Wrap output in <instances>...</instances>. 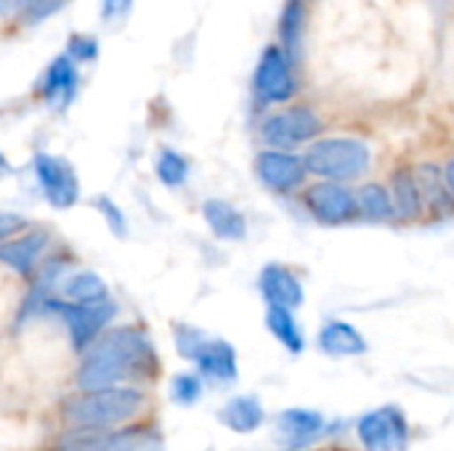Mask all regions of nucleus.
Here are the masks:
<instances>
[{"label":"nucleus","mask_w":454,"mask_h":451,"mask_svg":"<svg viewBox=\"0 0 454 451\" xmlns=\"http://www.w3.org/2000/svg\"><path fill=\"white\" fill-rule=\"evenodd\" d=\"M154 173L168 189H178L189 178V159L176 149H160L157 162H154Z\"/></svg>","instance_id":"b1692460"},{"label":"nucleus","mask_w":454,"mask_h":451,"mask_svg":"<svg viewBox=\"0 0 454 451\" xmlns=\"http://www.w3.org/2000/svg\"><path fill=\"white\" fill-rule=\"evenodd\" d=\"M48 245H51L48 231L43 229L27 231L0 245V263L19 276H32L40 268V263L48 258Z\"/></svg>","instance_id":"ddd939ff"},{"label":"nucleus","mask_w":454,"mask_h":451,"mask_svg":"<svg viewBox=\"0 0 454 451\" xmlns=\"http://www.w3.org/2000/svg\"><path fill=\"white\" fill-rule=\"evenodd\" d=\"M130 3H133V0H101V19H104V21L122 19V16L130 11Z\"/></svg>","instance_id":"7c9ffc66"},{"label":"nucleus","mask_w":454,"mask_h":451,"mask_svg":"<svg viewBox=\"0 0 454 451\" xmlns=\"http://www.w3.org/2000/svg\"><path fill=\"white\" fill-rule=\"evenodd\" d=\"M319 348L330 356H362V354H367L370 346L354 324L330 319L319 330Z\"/></svg>","instance_id":"f3484780"},{"label":"nucleus","mask_w":454,"mask_h":451,"mask_svg":"<svg viewBox=\"0 0 454 451\" xmlns=\"http://www.w3.org/2000/svg\"><path fill=\"white\" fill-rule=\"evenodd\" d=\"M77 88H80V72H77V64H74L67 53L56 56V58L45 66V72H43V77H40V82H37L40 98H43L51 109H56V112H64V109L74 101Z\"/></svg>","instance_id":"f8f14e48"},{"label":"nucleus","mask_w":454,"mask_h":451,"mask_svg":"<svg viewBox=\"0 0 454 451\" xmlns=\"http://www.w3.org/2000/svg\"><path fill=\"white\" fill-rule=\"evenodd\" d=\"M356 210L364 221L372 223H383L396 213L391 202V191H386L380 183H367L356 191Z\"/></svg>","instance_id":"412c9836"},{"label":"nucleus","mask_w":454,"mask_h":451,"mask_svg":"<svg viewBox=\"0 0 454 451\" xmlns=\"http://www.w3.org/2000/svg\"><path fill=\"white\" fill-rule=\"evenodd\" d=\"M221 423L234 433H255L263 425V407L255 396H234L221 409Z\"/></svg>","instance_id":"6ab92c4d"},{"label":"nucleus","mask_w":454,"mask_h":451,"mask_svg":"<svg viewBox=\"0 0 454 451\" xmlns=\"http://www.w3.org/2000/svg\"><path fill=\"white\" fill-rule=\"evenodd\" d=\"M173 343L181 359L194 362L200 375L213 383H234L237 380V351L221 340L210 338L205 330L192 324L173 327Z\"/></svg>","instance_id":"7ed1b4c3"},{"label":"nucleus","mask_w":454,"mask_h":451,"mask_svg":"<svg viewBox=\"0 0 454 451\" xmlns=\"http://www.w3.org/2000/svg\"><path fill=\"white\" fill-rule=\"evenodd\" d=\"M8 173H11V162H8V159H5V154L0 152V178H5Z\"/></svg>","instance_id":"72a5a7b5"},{"label":"nucleus","mask_w":454,"mask_h":451,"mask_svg":"<svg viewBox=\"0 0 454 451\" xmlns=\"http://www.w3.org/2000/svg\"><path fill=\"white\" fill-rule=\"evenodd\" d=\"M255 93L266 104H285L295 93V74L290 53L285 48L269 45L255 69Z\"/></svg>","instance_id":"1a4fd4ad"},{"label":"nucleus","mask_w":454,"mask_h":451,"mask_svg":"<svg viewBox=\"0 0 454 451\" xmlns=\"http://www.w3.org/2000/svg\"><path fill=\"white\" fill-rule=\"evenodd\" d=\"M418 183H420V191H423V202L428 199L434 210H444L454 202V194L450 191L447 181H444V173L434 165H423L418 167Z\"/></svg>","instance_id":"5701e85b"},{"label":"nucleus","mask_w":454,"mask_h":451,"mask_svg":"<svg viewBox=\"0 0 454 451\" xmlns=\"http://www.w3.org/2000/svg\"><path fill=\"white\" fill-rule=\"evenodd\" d=\"M27 229V221L19 213H0V245L19 237V231Z\"/></svg>","instance_id":"c756f323"},{"label":"nucleus","mask_w":454,"mask_h":451,"mask_svg":"<svg viewBox=\"0 0 454 451\" xmlns=\"http://www.w3.org/2000/svg\"><path fill=\"white\" fill-rule=\"evenodd\" d=\"M144 407L146 396L133 385L80 391L61 407V420L77 433H104L130 423Z\"/></svg>","instance_id":"f03ea898"},{"label":"nucleus","mask_w":454,"mask_h":451,"mask_svg":"<svg viewBox=\"0 0 454 451\" xmlns=\"http://www.w3.org/2000/svg\"><path fill=\"white\" fill-rule=\"evenodd\" d=\"M303 21H306V8L301 0H287L285 11H282V40H285V51H295L301 35H303Z\"/></svg>","instance_id":"393cba45"},{"label":"nucleus","mask_w":454,"mask_h":451,"mask_svg":"<svg viewBox=\"0 0 454 451\" xmlns=\"http://www.w3.org/2000/svg\"><path fill=\"white\" fill-rule=\"evenodd\" d=\"M160 375V356L152 338L133 324L106 330L77 367L74 383L80 391L117 388L152 383Z\"/></svg>","instance_id":"f257e3e1"},{"label":"nucleus","mask_w":454,"mask_h":451,"mask_svg":"<svg viewBox=\"0 0 454 451\" xmlns=\"http://www.w3.org/2000/svg\"><path fill=\"white\" fill-rule=\"evenodd\" d=\"M327 423L319 412L314 409H285L277 417V439L279 444L290 447V449H306L311 447L319 436H325Z\"/></svg>","instance_id":"4468645a"},{"label":"nucleus","mask_w":454,"mask_h":451,"mask_svg":"<svg viewBox=\"0 0 454 451\" xmlns=\"http://www.w3.org/2000/svg\"><path fill=\"white\" fill-rule=\"evenodd\" d=\"M319 133H322V120L309 106H293V109L277 112V114L266 117L261 125V138L279 152L301 146V144L317 138Z\"/></svg>","instance_id":"423d86ee"},{"label":"nucleus","mask_w":454,"mask_h":451,"mask_svg":"<svg viewBox=\"0 0 454 451\" xmlns=\"http://www.w3.org/2000/svg\"><path fill=\"white\" fill-rule=\"evenodd\" d=\"M303 202L319 223H330V226L346 223L359 213L356 194L348 191L343 183H333V181H322V183L311 186L306 191Z\"/></svg>","instance_id":"9d476101"},{"label":"nucleus","mask_w":454,"mask_h":451,"mask_svg":"<svg viewBox=\"0 0 454 451\" xmlns=\"http://www.w3.org/2000/svg\"><path fill=\"white\" fill-rule=\"evenodd\" d=\"M266 327L269 332L290 351V354H301L306 348V338L293 316V311H285V308H269L266 311Z\"/></svg>","instance_id":"4be33fe9"},{"label":"nucleus","mask_w":454,"mask_h":451,"mask_svg":"<svg viewBox=\"0 0 454 451\" xmlns=\"http://www.w3.org/2000/svg\"><path fill=\"white\" fill-rule=\"evenodd\" d=\"M16 8V0H0V16H8Z\"/></svg>","instance_id":"473e14b6"},{"label":"nucleus","mask_w":454,"mask_h":451,"mask_svg":"<svg viewBox=\"0 0 454 451\" xmlns=\"http://www.w3.org/2000/svg\"><path fill=\"white\" fill-rule=\"evenodd\" d=\"M202 218H205L207 229L223 242H239L247 234L245 215L226 199H207L202 205Z\"/></svg>","instance_id":"dca6fc26"},{"label":"nucleus","mask_w":454,"mask_h":451,"mask_svg":"<svg viewBox=\"0 0 454 451\" xmlns=\"http://www.w3.org/2000/svg\"><path fill=\"white\" fill-rule=\"evenodd\" d=\"M32 173L37 181L40 194L45 197V202L56 210H69L77 205L80 199V181L74 167L56 154L48 152H37L32 157Z\"/></svg>","instance_id":"39448f33"},{"label":"nucleus","mask_w":454,"mask_h":451,"mask_svg":"<svg viewBox=\"0 0 454 451\" xmlns=\"http://www.w3.org/2000/svg\"><path fill=\"white\" fill-rule=\"evenodd\" d=\"M69 0H16V8L29 19V21H40L48 19L51 13H56L59 8H64Z\"/></svg>","instance_id":"bb28decb"},{"label":"nucleus","mask_w":454,"mask_h":451,"mask_svg":"<svg viewBox=\"0 0 454 451\" xmlns=\"http://www.w3.org/2000/svg\"><path fill=\"white\" fill-rule=\"evenodd\" d=\"M170 399L181 407H192L202 399V380L197 375H176L170 380Z\"/></svg>","instance_id":"a878e982"},{"label":"nucleus","mask_w":454,"mask_h":451,"mask_svg":"<svg viewBox=\"0 0 454 451\" xmlns=\"http://www.w3.org/2000/svg\"><path fill=\"white\" fill-rule=\"evenodd\" d=\"M96 207H98V213L104 215V221H106V226L112 229V234H117V237L122 239V237L128 234V221H125L120 205H114L109 197H98V199H96Z\"/></svg>","instance_id":"cd10ccee"},{"label":"nucleus","mask_w":454,"mask_h":451,"mask_svg":"<svg viewBox=\"0 0 454 451\" xmlns=\"http://www.w3.org/2000/svg\"><path fill=\"white\" fill-rule=\"evenodd\" d=\"M59 298L67 303H80V306H93V303H106L109 287L96 271H74L67 274V279L59 287Z\"/></svg>","instance_id":"a211bd4d"},{"label":"nucleus","mask_w":454,"mask_h":451,"mask_svg":"<svg viewBox=\"0 0 454 451\" xmlns=\"http://www.w3.org/2000/svg\"><path fill=\"white\" fill-rule=\"evenodd\" d=\"M444 181H447V186H450V191L454 194V159L444 167Z\"/></svg>","instance_id":"2f4dec72"},{"label":"nucleus","mask_w":454,"mask_h":451,"mask_svg":"<svg viewBox=\"0 0 454 451\" xmlns=\"http://www.w3.org/2000/svg\"><path fill=\"white\" fill-rule=\"evenodd\" d=\"M391 202H394V210L402 215V218H420L423 215V191H420V183H418V175L412 170H396L394 181H391Z\"/></svg>","instance_id":"aec40b11"},{"label":"nucleus","mask_w":454,"mask_h":451,"mask_svg":"<svg viewBox=\"0 0 454 451\" xmlns=\"http://www.w3.org/2000/svg\"><path fill=\"white\" fill-rule=\"evenodd\" d=\"M67 56L77 64V61H93L98 56V43L88 35H72L67 43Z\"/></svg>","instance_id":"c85d7f7f"},{"label":"nucleus","mask_w":454,"mask_h":451,"mask_svg":"<svg viewBox=\"0 0 454 451\" xmlns=\"http://www.w3.org/2000/svg\"><path fill=\"white\" fill-rule=\"evenodd\" d=\"M59 451H162V436L154 428L130 425L104 433H77Z\"/></svg>","instance_id":"0eeeda50"},{"label":"nucleus","mask_w":454,"mask_h":451,"mask_svg":"<svg viewBox=\"0 0 454 451\" xmlns=\"http://www.w3.org/2000/svg\"><path fill=\"white\" fill-rule=\"evenodd\" d=\"M258 287H261V295H263L269 308L295 311L303 303V284H301V279L290 268H285L279 263H271V266H266L261 271Z\"/></svg>","instance_id":"2eb2a0df"},{"label":"nucleus","mask_w":454,"mask_h":451,"mask_svg":"<svg viewBox=\"0 0 454 451\" xmlns=\"http://www.w3.org/2000/svg\"><path fill=\"white\" fill-rule=\"evenodd\" d=\"M255 173L263 186H269L271 191H279V194L295 191L309 175L303 157H295V154L279 152V149L261 152L255 159Z\"/></svg>","instance_id":"9b49d317"},{"label":"nucleus","mask_w":454,"mask_h":451,"mask_svg":"<svg viewBox=\"0 0 454 451\" xmlns=\"http://www.w3.org/2000/svg\"><path fill=\"white\" fill-rule=\"evenodd\" d=\"M356 436L367 451H404L410 444V425L399 407H380L359 420Z\"/></svg>","instance_id":"6e6552de"},{"label":"nucleus","mask_w":454,"mask_h":451,"mask_svg":"<svg viewBox=\"0 0 454 451\" xmlns=\"http://www.w3.org/2000/svg\"><path fill=\"white\" fill-rule=\"evenodd\" d=\"M303 162L311 175L343 183L359 178L370 167V149L359 138H322L309 146Z\"/></svg>","instance_id":"20e7f679"}]
</instances>
